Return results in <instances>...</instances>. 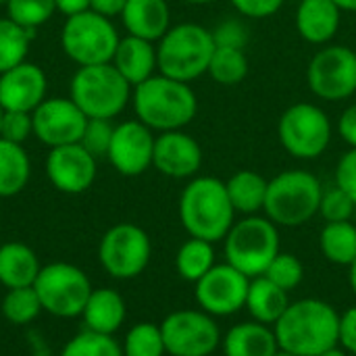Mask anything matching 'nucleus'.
Returning a JSON list of instances; mask_svg holds the SVG:
<instances>
[{"mask_svg": "<svg viewBox=\"0 0 356 356\" xmlns=\"http://www.w3.org/2000/svg\"><path fill=\"white\" fill-rule=\"evenodd\" d=\"M184 2H188V4H211L215 0H184Z\"/></svg>", "mask_w": 356, "mask_h": 356, "instance_id": "51", "label": "nucleus"}, {"mask_svg": "<svg viewBox=\"0 0 356 356\" xmlns=\"http://www.w3.org/2000/svg\"><path fill=\"white\" fill-rule=\"evenodd\" d=\"M111 63L127 79V83L136 88L138 83L156 75L154 71L159 69V58H156L154 42L127 33L125 38L119 40V46Z\"/></svg>", "mask_w": 356, "mask_h": 356, "instance_id": "22", "label": "nucleus"}, {"mask_svg": "<svg viewBox=\"0 0 356 356\" xmlns=\"http://www.w3.org/2000/svg\"><path fill=\"white\" fill-rule=\"evenodd\" d=\"M131 86L113 63L79 67L71 79V100L88 119H113L131 100Z\"/></svg>", "mask_w": 356, "mask_h": 356, "instance_id": "6", "label": "nucleus"}, {"mask_svg": "<svg viewBox=\"0 0 356 356\" xmlns=\"http://www.w3.org/2000/svg\"><path fill=\"white\" fill-rule=\"evenodd\" d=\"M225 356H275L280 344L273 327L259 321H246L234 325L223 338Z\"/></svg>", "mask_w": 356, "mask_h": 356, "instance_id": "23", "label": "nucleus"}, {"mask_svg": "<svg viewBox=\"0 0 356 356\" xmlns=\"http://www.w3.org/2000/svg\"><path fill=\"white\" fill-rule=\"evenodd\" d=\"M336 186H340L356 204V148L342 154L336 167Z\"/></svg>", "mask_w": 356, "mask_h": 356, "instance_id": "43", "label": "nucleus"}, {"mask_svg": "<svg viewBox=\"0 0 356 356\" xmlns=\"http://www.w3.org/2000/svg\"><path fill=\"white\" fill-rule=\"evenodd\" d=\"M275 356H296V355H290V353H284V350H280V353H277Z\"/></svg>", "mask_w": 356, "mask_h": 356, "instance_id": "53", "label": "nucleus"}, {"mask_svg": "<svg viewBox=\"0 0 356 356\" xmlns=\"http://www.w3.org/2000/svg\"><path fill=\"white\" fill-rule=\"evenodd\" d=\"M340 346L356 355V305L340 315Z\"/></svg>", "mask_w": 356, "mask_h": 356, "instance_id": "44", "label": "nucleus"}, {"mask_svg": "<svg viewBox=\"0 0 356 356\" xmlns=\"http://www.w3.org/2000/svg\"><path fill=\"white\" fill-rule=\"evenodd\" d=\"M323 257L340 267H350L356 261V225L353 221L325 223L319 236Z\"/></svg>", "mask_w": 356, "mask_h": 356, "instance_id": "29", "label": "nucleus"}, {"mask_svg": "<svg viewBox=\"0 0 356 356\" xmlns=\"http://www.w3.org/2000/svg\"><path fill=\"white\" fill-rule=\"evenodd\" d=\"M138 121L152 131H175L190 125L198 113V98L190 83L163 73L138 83L131 92Z\"/></svg>", "mask_w": 356, "mask_h": 356, "instance_id": "3", "label": "nucleus"}, {"mask_svg": "<svg viewBox=\"0 0 356 356\" xmlns=\"http://www.w3.org/2000/svg\"><path fill=\"white\" fill-rule=\"evenodd\" d=\"M232 6L248 19H267L273 17L286 0H229Z\"/></svg>", "mask_w": 356, "mask_h": 356, "instance_id": "42", "label": "nucleus"}, {"mask_svg": "<svg viewBox=\"0 0 356 356\" xmlns=\"http://www.w3.org/2000/svg\"><path fill=\"white\" fill-rule=\"evenodd\" d=\"M250 69L248 56L242 48H223L217 46L209 65V75L213 81H217L219 86L232 88L238 86L246 79Z\"/></svg>", "mask_w": 356, "mask_h": 356, "instance_id": "31", "label": "nucleus"}, {"mask_svg": "<svg viewBox=\"0 0 356 356\" xmlns=\"http://www.w3.org/2000/svg\"><path fill=\"white\" fill-rule=\"evenodd\" d=\"M4 113H6V111H4V106L0 104V131H2V119H4Z\"/></svg>", "mask_w": 356, "mask_h": 356, "instance_id": "52", "label": "nucleus"}, {"mask_svg": "<svg viewBox=\"0 0 356 356\" xmlns=\"http://www.w3.org/2000/svg\"><path fill=\"white\" fill-rule=\"evenodd\" d=\"M125 4H127V0H90V10H94V13H98L102 17L113 19L115 15L121 17Z\"/></svg>", "mask_w": 356, "mask_h": 356, "instance_id": "46", "label": "nucleus"}, {"mask_svg": "<svg viewBox=\"0 0 356 356\" xmlns=\"http://www.w3.org/2000/svg\"><path fill=\"white\" fill-rule=\"evenodd\" d=\"M223 242L227 263L250 280L265 275L267 267L280 254L277 225L259 215L236 221Z\"/></svg>", "mask_w": 356, "mask_h": 356, "instance_id": "7", "label": "nucleus"}, {"mask_svg": "<svg viewBox=\"0 0 356 356\" xmlns=\"http://www.w3.org/2000/svg\"><path fill=\"white\" fill-rule=\"evenodd\" d=\"M317 356H348V355H346V350H344V348L334 346V348H330V350H325V353H321V355H317Z\"/></svg>", "mask_w": 356, "mask_h": 356, "instance_id": "50", "label": "nucleus"}, {"mask_svg": "<svg viewBox=\"0 0 356 356\" xmlns=\"http://www.w3.org/2000/svg\"><path fill=\"white\" fill-rule=\"evenodd\" d=\"M33 290L40 296L42 309L54 317H79L92 294L88 275L69 263H50L40 269Z\"/></svg>", "mask_w": 356, "mask_h": 356, "instance_id": "10", "label": "nucleus"}, {"mask_svg": "<svg viewBox=\"0 0 356 356\" xmlns=\"http://www.w3.org/2000/svg\"><path fill=\"white\" fill-rule=\"evenodd\" d=\"M334 4L344 13V10H348V13H356V0H334Z\"/></svg>", "mask_w": 356, "mask_h": 356, "instance_id": "48", "label": "nucleus"}, {"mask_svg": "<svg viewBox=\"0 0 356 356\" xmlns=\"http://www.w3.org/2000/svg\"><path fill=\"white\" fill-rule=\"evenodd\" d=\"M81 317L90 332L113 336L125 321V300L113 288L92 290Z\"/></svg>", "mask_w": 356, "mask_h": 356, "instance_id": "24", "label": "nucleus"}, {"mask_svg": "<svg viewBox=\"0 0 356 356\" xmlns=\"http://www.w3.org/2000/svg\"><path fill=\"white\" fill-rule=\"evenodd\" d=\"M342 10L334 0H300L296 8V31L298 35L315 46L332 42L340 29Z\"/></svg>", "mask_w": 356, "mask_h": 356, "instance_id": "20", "label": "nucleus"}, {"mask_svg": "<svg viewBox=\"0 0 356 356\" xmlns=\"http://www.w3.org/2000/svg\"><path fill=\"white\" fill-rule=\"evenodd\" d=\"M46 73L33 63H21L0 73V104L4 111L33 113L46 100Z\"/></svg>", "mask_w": 356, "mask_h": 356, "instance_id": "19", "label": "nucleus"}, {"mask_svg": "<svg viewBox=\"0 0 356 356\" xmlns=\"http://www.w3.org/2000/svg\"><path fill=\"white\" fill-rule=\"evenodd\" d=\"M121 19L129 35L148 42H159L171 27L167 0H127Z\"/></svg>", "mask_w": 356, "mask_h": 356, "instance_id": "21", "label": "nucleus"}, {"mask_svg": "<svg viewBox=\"0 0 356 356\" xmlns=\"http://www.w3.org/2000/svg\"><path fill=\"white\" fill-rule=\"evenodd\" d=\"M96 156L79 142L50 148L46 159V175L50 184L65 194H81L96 179Z\"/></svg>", "mask_w": 356, "mask_h": 356, "instance_id": "17", "label": "nucleus"}, {"mask_svg": "<svg viewBox=\"0 0 356 356\" xmlns=\"http://www.w3.org/2000/svg\"><path fill=\"white\" fill-rule=\"evenodd\" d=\"M348 282H350V288H353V292H355L356 296V261L348 267Z\"/></svg>", "mask_w": 356, "mask_h": 356, "instance_id": "49", "label": "nucleus"}, {"mask_svg": "<svg viewBox=\"0 0 356 356\" xmlns=\"http://www.w3.org/2000/svg\"><path fill=\"white\" fill-rule=\"evenodd\" d=\"M33 31L15 23L13 19H0V73L25 63Z\"/></svg>", "mask_w": 356, "mask_h": 356, "instance_id": "32", "label": "nucleus"}, {"mask_svg": "<svg viewBox=\"0 0 356 356\" xmlns=\"http://www.w3.org/2000/svg\"><path fill=\"white\" fill-rule=\"evenodd\" d=\"M280 350L296 356H317L340 346V315L319 298L290 302L273 325Z\"/></svg>", "mask_w": 356, "mask_h": 356, "instance_id": "1", "label": "nucleus"}, {"mask_svg": "<svg viewBox=\"0 0 356 356\" xmlns=\"http://www.w3.org/2000/svg\"><path fill=\"white\" fill-rule=\"evenodd\" d=\"M31 175V163L21 144L0 138V198L19 194Z\"/></svg>", "mask_w": 356, "mask_h": 356, "instance_id": "28", "label": "nucleus"}, {"mask_svg": "<svg viewBox=\"0 0 356 356\" xmlns=\"http://www.w3.org/2000/svg\"><path fill=\"white\" fill-rule=\"evenodd\" d=\"M277 136L290 156L313 161L330 148L334 127L321 106L313 102H296L282 113Z\"/></svg>", "mask_w": 356, "mask_h": 356, "instance_id": "9", "label": "nucleus"}, {"mask_svg": "<svg viewBox=\"0 0 356 356\" xmlns=\"http://www.w3.org/2000/svg\"><path fill=\"white\" fill-rule=\"evenodd\" d=\"M200 144L184 129L163 131L154 140L152 167L173 179H192L202 167Z\"/></svg>", "mask_w": 356, "mask_h": 356, "instance_id": "18", "label": "nucleus"}, {"mask_svg": "<svg viewBox=\"0 0 356 356\" xmlns=\"http://www.w3.org/2000/svg\"><path fill=\"white\" fill-rule=\"evenodd\" d=\"M213 31L198 23H179L159 40L156 58L159 73L177 81H194L209 73V65L215 52Z\"/></svg>", "mask_w": 356, "mask_h": 356, "instance_id": "4", "label": "nucleus"}, {"mask_svg": "<svg viewBox=\"0 0 356 356\" xmlns=\"http://www.w3.org/2000/svg\"><path fill=\"white\" fill-rule=\"evenodd\" d=\"M123 356H165V340L161 325L156 323H136L123 342Z\"/></svg>", "mask_w": 356, "mask_h": 356, "instance_id": "34", "label": "nucleus"}, {"mask_svg": "<svg viewBox=\"0 0 356 356\" xmlns=\"http://www.w3.org/2000/svg\"><path fill=\"white\" fill-rule=\"evenodd\" d=\"M42 302L33 286L8 290L2 300V315L13 325H27L42 313Z\"/></svg>", "mask_w": 356, "mask_h": 356, "instance_id": "33", "label": "nucleus"}, {"mask_svg": "<svg viewBox=\"0 0 356 356\" xmlns=\"http://www.w3.org/2000/svg\"><path fill=\"white\" fill-rule=\"evenodd\" d=\"M355 211V200L340 186H332V188L323 190L321 204H319V215L325 219V223L350 221Z\"/></svg>", "mask_w": 356, "mask_h": 356, "instance_id": "38", "label": "nucleus"}, {"mask_svg": "<svg viewBox=\"0 0 356 356\" xmlns=\"http://www.w3.org/2000/svg\"><path fill=\"white\" fill-rule=\"evenodd\" d=\"M60 356H123V348L113 340V336L86 330L65 344Z\"/></svg>", "mask_w": 356, "mask_h": 356, "instance_id": "35", "label": "nucleus"}, {"mask_svg": "<svg viewBox=\"0 0 356 356\" xmlns=\"http://www.w3.org/2000/svg\"><path fill=\"white\" fill-rule=\"evenodd\" d=\"M54 2H56V10H60L67 17L90 8V0H54Z\"/></svg>", "mask_w": 356, "mask_h": 356, "instance_id": "47", "label": "nucleus"}, {"mask_svg": "<svg viewBox=\"0 0 356 356\" xmlns=\"http://www.w3.org/2000/svg\"><path fill=\"white\" fill-rule=\"evenodd\" d=\"M115 127L111 125V119H88V125L83 129V136L79 144L92 154V156H106L111 140H113Z\"/></svg>", "mask_w": 356, "mask_h": 356, "instance_id": "39", "label": "nucleus"}, {"mask_svg": "<svg viewBox=\"0 0 356 356\" xmlns=\"http://www.w3.org/2000/svg\"><path fill=\"white\" fill-rule=\"evenodd\" d=\"M6 17L13 19L15 23L35 29L44 25L56 10L54 0H6Z\"/></svg>", "mask_w": 356, "mask_h": 356, "instance_id": "36", "label": "nucleus"}, {"mask_svg": "<svg viewBox=\"0 0 356 356\" xmlns=\"http://www.w3.org/2000/svg\"><path fill=\"white\" fill-rule=\"evenodd\" d=\"M225 188H227V196H229L236 213L248 217V215H259L265 209L269 179H265L261 173H257L252 169L236 171L225 181Z\"/></svg>", "mask_w": 356, "mask_h": 356, "instance_id": "27", "label": "nucleus"}, {"mask_svg": "<svg viewBox=\"0 0 356 356\" xmlns=\"http://www.w3.org/2000/svg\"><path fill=\"white\" fill-rule=\"evenodd\" d=\"M154 140L156 136L142 121H123L115 125L113 140L106 152L111 165L127 177L142 175L152 167L154 156Z\"/></svg>", "mask_w": 356, "mask_h": 356, "instance_id": "16", "label": "nucleus"}, {"mask_svg": "<svg viewBox=\"0 0 356 356\" xmlns=\"http://www.w3.org/2000/svg\"><path fill=\"white\" fill-rule=\"evenodd\" d=\"M161 332L171 356H211L221 344V330L204 311H175L165 317Z\"/></svg>", "mask_w": 356, "mask_h": 356, "instance_id": "13", "label": "nucleus"}, {"mask_svg": "<svg viewBox=\"0 0 356 356\" xmlns=\"http://www.w3.org/2000/svg\"><path fill=\"white\" fill-rule=\"evenodd\" d=\"M119 40L113 21L90 8L67 17L60 33L65 54L79 67L111 63Z\"/></svg>", "mask_w": 356, "mask_h": 356, "instance_id": "8", "label": "nucleus"}, {"mask_svg": "<svg viewBox=\"0 0 356 356\" xmlns=\"http://www.w3.org/2000/svg\"><path fill=\"white\" fill-rule=\"evenodd\" d=\"M288 307H290V292L282 290L265 275L250 280L246 309L254 321L273 327L280 321V317L286 313Z\"/></svg>", "mask_w": 356, "mask_h": 356, "instance_id": "26", "label": "nucleus"}, {"mask_svg": "<svg viewBox=\"0 0 356 356\" xmlns=\"http://www.w3.org/2000/svg\"><path fill=\"white\" fill-rule=\"evenodd\" d=\"M213 31V40L215 46H223V48H246L248 44V27L238 21V19H227L221 21Z\"/></svg>", "mask_w": 356, "mask_h": 356, "instance_id": "41", "label": "nucleus"}, {"mask_svg": "<svg viewBox=\"0 0 356 356\" xmlns=\"http://www.w3.org/2000/svg\"><path fill=\"white\" fill-rule=\"evenodd\" d=\"M33 136L50 146L77 144L88 125V117L71 98H46L33 113Z\"/></svg>", "mask_w": 356, "mask_h": 356, "instance_id": "15", "label": "nucleus"}, {"mask_svg": "<svg viewBox=\"0 0 356 356\" xmlns=\"http://www.w3.org/2000/svg\"><path fill=\"white\" fill-rule=\"evenodd\" d=\"M35 252L23 242H6L0 246V284L8 290L33 286L40 273Z\"/></svg>", "mask_w": 356, "mask_h": 356, "instance_id": "25", "label": "nucleus"}, {"mask_svg": "<svg viewBox=\"0 0 356 356\" xmlns=\"http://www.w3.org/2000/svg\"><path fill=\"white\" fill-rule=\"evenodd\" d=\"M0 4H6V0H0Z\"/></svg>", "mask_w": 356, "mask_h": 356, "instance_id": "54", "label": "nucleus"}, {"mask_svg": "<svg viewBox=\"0 0 356 356\" xmlns=\"http://www.w3.org/2000/svg\"><path fill=\"white\" fill-rule=\"evenodd\" d=\"M177 273L186 280L196 284L202 275H207L215 267V248L211 242L200 238H190L184 242L175 257Z\"/></svg>", "mask_w": 356, "mask_h": 356, "instance_id": "30", "label": "nucleus"}, {"mask_svg": "<svg viewBox=\"0 0 356 356\" xmlns=\"http://www.w3.org/2000/svg\"><path fill=\"white\" fill-rule=\"evenodd\" d=\"M323 186L305 169H288L269 179L265 217L282 227H298L319 213Z\"/></svg>", "mask_w": 356, "mask_h": 356, "instance_id": "5", "label": "nucleus"}, {"mask_svg": "<svg viewBox=\"0 0 356 356\" xmlns=\"http://www.w3.org/2000/svg\"><path fill=\"white\" fill-rule=\"evenodd\" d=\"M250 277L225 265H215L207 275L196 282V302L200 311L213 317H229L246 307Z\"/></svg>", "mask_w": 356, "mask_h": 356, "instance_id": "14", "label": "nucleus"}, {"mask_svg": "<svg viewBox=\"0 0 356 356\" xmlns=\"http://www.w3.org/2000/svg\"><path fill=\"white\" fill-rule=\"evenodd\" d=\"M338 131H340V138L350 148H356V102L342 111L340 121H338Z\"/></svg>", "mask_w": 356, "mask_h": 356, "instance_id": "45", "label": "nucleus"}, {"mask_svg": "<svg viewBox=\"0 0 356 356\" xmlns=\"http://www.w3.org/2000/svg\"><path fill=\"white\" fill-rule=\"evenodd\" d=\"M353 50H355V54H356V42H355V48H353Z\"/></svg>", "mask_w": 356, "mask_h": 356, "instance_id": "55", "label": "nucleus"}, {"mask_svg": "<svg viewBox=\"0 0 356 356\" xmlns=\"http://www.w3.org/2000/svg\"><path fill=\"white\" fill-rule=\"evenodd\" d=\"M265 277L271 280L275 286H280L286 292L296 290L302 280H305V267L300 263V259L296 254H288V252H280L273 263L267 267Z\"/></svg>", "mask_w": 356, "mask_h": 356, "instance_id": "37", "label": "nucleus"}, {"mask_svg": "<svg viewBox=\"0 0 356 356\" xmlns=\"http://www.w3.org/2000/svg\"><path fill=\"white\" fill-rule=\"evenodd\" d=\"M236 215L225 181L219 177H192L179 196V221L190 238H200L211 244L225 240L236 223Z\"/></svg>", "mask_w": 356, "mask_h": 356, "instance_id": "2", "label": "nucleus"}, {"mask_svg": "<svg viewBox=\"0 0 356 356\" xmlns=\"http://www.w3.org/2000/svg\"><path fill=\"white\" fill-rule=\"evenodd\" d=\"M298 2H300V0H298Z\"/></svg>", "mask_w": 356, "mask_h": 356, "instance_id": "56", "label": "nucleus"}, {"mask_svg": "<svg viewBox=\"0 0 356 356\" xmlns=\"http://www.w3.org/2000/svg\"><path fill=\"white\" fill-rule=\"evenodd\" d=\"M309 90L327 102L346 100L356 94V54L348 46H323L307 67Z\"/></svg>", "mask_w": 356, "mask_h": 356, "instance_id": "12", "label": "nucleus"}, {"mask_svg": "<svg viewBox=\"0 0 356 356\" xmlns=\"http://www.w3.org/2000/svg\"><path fill=\"white\" fill-rule=\"evenodd\" d=\"M152 244L148 234L134 223L113 225L100 240L98 259L115 280H134L150 263Z\"/></svg>", "mask_w": 356, "mask_h": 356, "instance_id": "11", "label": "nucleus"}, {"mask_svg": "<svg viewBox=\"0 0 356 356\" xmlns=\"http://www.w3.org/2000/svg\"><path fill=\"white\" fill-rule=\"evenodd\" d=\"M31 134H33L31 113H23V111H6L4 113L2 131H0L2 140L15 142V144H23Z\"/></svg>", "mask_w": 356, "mask_h": 356, "instance_id": "40", "label": "nucleus"}]
</instances>
